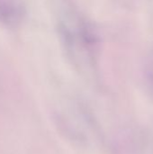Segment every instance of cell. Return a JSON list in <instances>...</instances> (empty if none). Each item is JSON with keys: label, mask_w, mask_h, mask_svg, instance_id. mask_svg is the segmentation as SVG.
Instances as JSON below:
<instances>
[{"label": "cell", "mask_w": 153, "mask_h": 154, "mask_svg": "<svg viewBox=\"0 0 153 154\" xmlns=\"http://www.w3.org/2000/svg\"><path fill=\"white\" fill-rule=\"evenodd\" d=\"M22 7L15 0H0V22L14 26L22 20Z\"/></svg>", "instance_id": "cell-1"}]
</instances>
